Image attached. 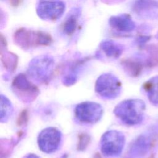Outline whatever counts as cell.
<instances>
[{
	"instance_id": "obj_8",
	"label": "cell",
	"mask_w": 158,
	"mask_h": 158,
	"mask_svg": "<svg viewBox=\"0 0 158 158\" xmlns=\"http://www.w3.org/2000/svg\"><path fill=\"white\" fill-rule=\"evenodd\" d=\"M62 134L60 130L54 127L43 129L38 137L39 148L44 152L52 153L56 151L60 144Z\"/></svg>"
},
{
	"instance_id": "obj_1",
	"label": "cell",
	"mask_w": 158,
	"mask_h": 158,
	"mask_svg": "<svg viewBox=\"0 0 158 158\" xmlns=\"http://www.w3.org/2000/svg\"><path fill=\"white\" fill-rule=\"evenodd\" d=\"M146 105L139 99H127L118 104L114 110V114L124 123L135 125L143 119Z\"/></svg>"
},
{
	"instance_id": "obj_11",
	"label": "cell",
	"mask_w": 158,
	"mask_h": 158,
	"mask_svg": "<svg viewBox=\"0 0 158 158\" xmlns=\"http://www.w3.org/2000/svg\"><path fill=\"white\" fill-rule=\"evenodd\" d=\"M13 87L15 91L20 93V94H35L36 91H37L35 86H33L22 74H20L15 77L13 81Z\"/></svg>"
},
{
	"instance_id": "obj_12",
	"label": "cell",
	"mask_w": 158,
	"mask_h": 158,
	"mask_svg": "<svg viewBox=\"0 0 158 158\" xmlns=\"http://www.w3.org/2000/svg\"><path fill=\"white\" fill-rule=\"evenodd\" d=\"M101 49L108 57L118 58L123 52V47L120 44L112 40L103 41L100 45Z\"/></svg>"
},
{
	"instance_id": "obj_15",
	"label": "cell",
	"mask_w": 158,
	"mask_h": 158,
	"mask_svg": "<svg viewBox=\"0 0 158 158\" xmlns=\"http://www.w3.org/2000/svg\"><path fill=\"white\" fill-rule=\"evenodd\" d=\"M12 113V106L10 101L4 96L1 95V122H6Z\"/></svg>"
},
{
	"instance_id": "obj_14",
	"label": "cell",
	"mask_w": 158,
	"mask_h": 158,
	"mask_svg": "<svg viewBox=\"0 0 158 158\" xmlns=\"http://www.w3.org/2000/svg\"><path fill=\"white\" fill-rule=\"evenodd\" d=\"M79 15V10L75 9L66 18L63 26L64 32L70 35L74 33L76 30Z\"/></svg>"
},
{
	"instance_id": "obj_5",
	"label": "cell",
	"mask_w": 158,
	"mask_h": 158,
	"mask_svg": "<svg viewBox=\"0 0 158 158\" xmlns=\"http://www.w3.org/2000/svg\"><path fill=\"white\" fill-rule=\"evenodd\" d=\"M125 142V136L122 132L117 130H109L101 137V151L106 156H118L122 152Z\"/></svg>"
},
{
	"instance_id": "obj_2",
	"label": "cell",
	"mask_w": 158,
	"mask_h": 158,
	"mask_svg": "<svg viewBox=\"0 0 158 158\" xmlns=\"http://www.w3.org/2000/svg\"><path fill=\"white\" fill-rule=\"evenodd\" d=\"M54 67L53 58L48 55H41L30 61L27 72L33 80L45 82L51 77Z\"/></svg>"
},
{
	"instance_id": "obj_6",
	"label": "cell",
	"mask_w": 158,
	"mask_h": 158,
	"mask_svg": "<svg viewBox=\"0 0 158 158\" xmlns=\"http://www.w3.org/2000/svg\"><path fill=\"white\" fill-rule=\"evenodd\" d=\"M36 9L38 17L41 19L55 21L62 16L65 4L62 0H40Z\"/></svg>"
},
{
	"instance_id": "obj_10",
	"label": "cell",
	"mask_w": 158,
	"mask_h": 158,
	"mask_svg": "<svg viewBox=\"0 0 158 158\" xmlns=\"http://www.w3.org/2000/svg\"><path fill=\"white\" fill-rule=\"evenodd\" d=\"M109 23L112 28L122 32H130L136 27L131 16L126 14L112 16L109 20Z\"/></svg>"
},
{
	"instance_id": "obj_7",
	"label": "cell",
	"mask_w": 158,
	"mask_h": 158,
	"mask_svg": "<svg viewBox=\"0 0 158 158\" xmlns=\"http://www.w3.org/2000/svg\"><path fill=\"white\" fill-rule=\"evenodd\" d=\"M103 110L102 106L95 102L85 101L78 104L75 109L76 118L80 122L86 123H94L102 117Z\"/></svg>"
},
{
	"instance_id": "obj_9",
	"label": "cell",
	"mask_w": 158,
	"mask_h": 158,
	"mask_svg": "<svg viewBox=\"0 0 158 158\" xmlns=\"http://www.w3.org/2000/svg\"><path fill=\"white\" fill-rule=\"evenodd\" d=\"M133 10L140 17L146 19H156L158 16L157 0H136Z\"/></svg>"
},
{
	"instance_id": "obj_4",
	"label": "cell",
	"mask_w": 158,
	"mask_h": 158,
	"mask_svg": "<svg viewBox=\"0 0 158 158\" xmlns=\"http://www.w3.org/2000/svg\"><path fill=\"white\" fill-rule=\"evenodd\" d=\"M14 41L24 48L35 45H49L52 41L51 36L43 31L25 28L18 30L14 36Z\"/></svg>"
},
{
	"instance_id": "obj_13",
	"label": "cell",
	"mask_w": 158,
	"mask_h": 158,
	"mask_svg": "<svg viewBox=\"0 0 158 158\" xmlns=\"http://www.w3.org/2000/svg\"><path fill=\"white\" fill-rule=\"evenodd\" d=\"M144 89L149 100L154 104H158V76L153 77L147 81Z\"/></svg>"
},
{
	"instance_id": "obj_16",
	"label": "cell",
	"mask_w": 158,
	"mask_h": 158,
	"mask_svg": "<svg viewBox=\"0 0 158 158\" xmlns=\"http://www.w3.org/2000/svg\"><path fill=\"white\" fill-rule=\"evenodd\" d=\"M24 158H39V157L34 154H30L24 157Z\"/></svg>"
},
{
	"instance_id": "obj_3",
	"label": "cell",
	"mask_w": 158,
	"mask_h": 158,
	"mask_svg": "<svg viewBox=\"0 0 158 158\" xmlns=\"http://www.w3.org/2000/svg\"><path fill=\"white\" fill-rule=\"evenodd\" d=\"M122 84L114 74L106 73L100 75L95 84L96 92L102 98L112 99L117 98L121 93Z\"/></svg>"
}]
</instances>
